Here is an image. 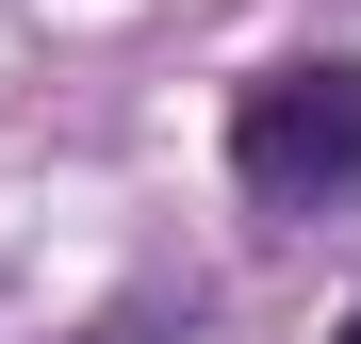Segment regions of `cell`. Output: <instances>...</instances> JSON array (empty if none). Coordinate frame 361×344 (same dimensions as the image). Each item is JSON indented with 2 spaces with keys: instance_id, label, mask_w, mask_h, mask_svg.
<instances>
[{
  "instance_id": "1",
  "label": "cell",
  "mask_w": 361,
  "mask_h": 344,
  "mask_svg": "<svg viewBox=\"0 0 361 344\" xmlns=\"http://www.w3.org/2000/svg\"><path fill=\"white\" fill-rule=\"evenodd\" d=\"M230 181H247V213H279V229L361 197V66H345V49L263 66L247 98H230Z\"/></svg>"
},
{
  "instance_id": "2",
  "label": "cell",
  "mask_w": 361,
  "mask_h": 344,
  "mask_svg": "<svg viewBox=\"0 0 361 344\" xmlns=\"http://www.w3.org/2000/svg\"><path fill=\"white\" fill-rule=\"evenodd\" d=\"M329 344H361V295H345V328H329Z\"/></svg>"
}]
</instances>
